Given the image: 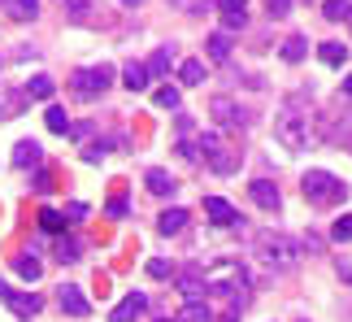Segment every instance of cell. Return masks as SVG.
Wrapping results in <instances>:
<instances>
[{"label": "cell", "mask_w": 352, "mask_h": 322, "mask_svg": "<svg viewBox=\"0 0 352 322\" xmlns=\"http://www.w3.org/2000/svg\"><path fill=\"white\" fill-rule=\"evenodd\" d=\"M205 292H213V297H226L231 314H239L243 305H248V270H243L235 257L213 261V266H205Z\"/></svg>", "instance_id": "1"}, {"label": "cell", "mask_w": 352, "mask_h": 322, "mask_svg": "<svg viewBox=\"0 0 352 322\" xmlns=\"http://www.w3.org/2000/svg\"><path fill=\"white\" fill-rule=\"evenodd\" d=\"M252 253H256V261H261L270 275H287L305 257V253H300V239H292V235H283V231H256Z\"/></svg>", "instance_id": "2"}, {"label": "cell", "mask_w": 352, "mask_h": 322, "mask_svg": "<svg viewBox=\"0 0 352 322\" xmlns=\"http://www.w3.org/2000/svg\"><path fill=\"white\" fill-rule=\"evenodd\" d=\"M196 153H200V161H205L213 174H239V166H243V149H235L222 131H200Z\"/></svg>", "instance_id": "3"}, {"label": "cell", "mask_w": 352, "mask_h": 322, "mask_svg": "<svg viewBox=\"0 0 352 322\" xmlns=\"http://www.w3.org/2000/svg\"><path fill=\"white\" fill-rule=\"evenodd\" d=\"M309 114L300 109V105H283L278 109V118H274V140L283 144V149H292V153H300V149H309Z\"/></svg>", "instance_id": "4"}, {"label": "cell", "mask_w": 352, "mask_h": 322, "mask_svg": "<svg viewBox=\"0 0 352 322\" xmlns=\"http://www.w3.org/2000/svg\"><path fill=\"white\" fill-rule=\"evenodd\" d=\"M300 192L309 205H340V200H348V183L335 179L331 170H309L300 179Z\"/></svg>", "instance_id": "5"}, {"label": "cell", "mask_w": 352, "mask_h": 322, "mask_svg": "<svg viewBox=\"0 0 352 322\" xmlns=\"http://www.w3.org/2000/svg\"><path fill=\"white\" fill-rule=\"evenodd\" d=\"M113 78H118V70H113L109 61L87 65V70H74V74H70V96H78V100H96V96H104V92L113 87Z\"/></svg>", "instance_id": "6"}, {"label": "cell", "mask_w": 352, "mask_h": 322, "mask_svg": "<svg viewBox=\"0 0 352 322\" xmlns=\"http://www.w3.org/2000/svg\"><path fill=\"white\" fill-rule=\"evenodd\" d=\"M209 114H213V122L226 127V131H235V127H248V114L239 109V105L231 96H213L209 100Z\"/></svg>", "instance_id": "7"}, {"label": "cell", "mask_w": 352, "mask_h": 322, "mask_svg": "<svg viewBox=\"0 0 352 322\" xmlns=\"http://www.w3.org/2000/svg\"><path fill=\"white\" fill-rule=\"evenodd\" d=\"M144 314H148V297H144V292H131V297H122V301L113 305L109 322H140Z\"/></svg>", "instance_id": "8"}, {"label": "cell", "mask_w": 352, "mask_h": 322, "mask_svg": "<svg viewBox=\"0 0 352 322\" xmlns=\"http://www.w3.org/2000/svg\"><path fill=\"white\" fill-rule=\"evenodd\" d=\"M205 213H209L213 226H239V209L222 196H205Z\"/></svg>", "instance_id": "9"}, {"label": "cell", "mask_w": 352, "mask_h": 322, "mask_svg": "<svg viewBox=\"0 0 352 322\" xmlns=\"http://www.w3.org/2000/svg\"><path fill=\"white\" fill-rule=\"evenodd\" d=\"M248 196H252L261 209H270V213H274V209L283 205V192H278V183H270V179H252V183H248Z\"/></svg>", "instance_id": "10"}, {"label": "cell", "mask_w": 352, "mask_h": 322, "mask_svg": "<svg viewBox=\"0 0 352 322\" xmlns=\"http://www.w3.org/2000/svg\"><path fill=\"white\" fill-rule=\"evenodd\" d=\"M57 301H61V310L70 314V318H87V314H91L87 297H83V292H78L74 283H61V288H57Z\"/></svg>", "instance_id": "11"}, {"label": "cell", "mask_w": 352, "mask_h": 322, "mask_svg": "<svg viewBox=\"0 0 352 322\" xmlns=\"http://www.w3.org/2000/svg\"><path fill=\"white\" fill-rule=\"evenodd\" d=\"M39 161H44L39 140H18V144H13V166H18V170H31V166H39Z\"/></svg>", "instance_id": "12"}, {"label": "cell", "mask_w": 352, "mask_h": 322, "mask_svg": "<svg viewBox=\"0 0 352 322\" xmlns=\"http://www.w3.org/2000/svg\"><path fill=\"white\" fill-rule=\"evenodd\" d=\"M187 218H192L187 209L170 205V209H161V213H157V231H161V235H179L183 226H187Z\"/></svg>", "instance_id": "13"}, {"label": "cell", "mask_w": 352, "mask_h": 322, "mask_svg": "<svg viewBox=\"0 0 352 322\" xmlns=\"http://www.w3.org/2000/svg\"><path fill=\"white\" fill-rule=\"evenodd\" d=\"M179 292L187 301H200V297H205V270H196V266L179 270Z\"/></svg>", "instance_id": "14"}, {"label": "cell", "mask_w": 352, "mask_h": 322, "mask_svg": "<svg viewBox=\"0 0 352 322\" xmlns=\"http://www.w3.org/2000/svg\"><path fill=\"white\" fill-rule=\"evenodd\" d=\"M5 305H9V310L18 314V318H35L39 310H44V301H39L35 292H9V301H5Z\"/></svg>", "instance_id": "15"}, {"label": "cell", "mask_w": 352, "mask_h": 322, "mask_svg": "<svg viewBox=\"0 0 352 322\" xmlns=\"http://www.w3.org/2000/svg\"><path fill=\"white\" fill-rule=\"evenodd\" d=\"M179 322H218V314H213V305L200 297V301H187V305H183Z\"/></svg>", "instance_id": "16"}, {"label": "cell", "mask_w": 352, "mask_h": 322, "mask_svg": "<svg viewBox=\"0 0 352 322\" xmlns=\"http://www.w3.org/2000/svg\"><path fill=\"white\" fill-rule=\"evenodd\" d=\"M144 183H148V192H153V196H174V187H179L170 170H148Z\"/></svg>", "instance_id": "17"}, {"label": "cell", "mask_w": 352, "mask_h": 322, "mask_svg": "<svg viewBox=\"0 0 352 322\" xmlns=\"http://www.w3.org/2000/svg\"><path fill=\"white\" fill-rule=\"evenodd\" d=\"M170 65H174V48H157L153 57L144 61V70H148V78H166Z\"/></svg>", "instance_id": "18"}, {"label": "cell", "mask_w": 352, "mask_h": 322, "mask_svg": "<svg viewBox=\"0 0 352 322\" xmlns=\"http://www.w3.org/2000/svg\"><path fill=\"white\" fill-rule=\"evenodd\" d=\"M231 44H235V39L226 35V31H213V35L205 39V52H209V61H226V57H231Z\"/></svg>", "instance_id": "19"}, {"label": "cell", "mask_w": 352, "mask_h": 322, "mask_svg": "<svg viewBox=\"0 0 352 322\" xmlns=\"http://www.w3.org/2000/svg\"><path fill=\"white\" fill-rule=\"evenodd\" d=\"M179 83L183 87H200V83H205V61H200V57H187L179 65Z\"/></svg>", "instance_id": "20"}, {"label": "cell", "mask_w": 352, "mask_h": 322, "mask_svg": "<svg viewBox=\"0 0 352 322\" xmlns=\"http://www.w3.org/2000/svg\"><path fill=\"white\" fill-rule=\"evenodd\" d=\"M318 57L340 70V65L348 61V44H340V39H327V44H318Z\"/></svg>", "instance_id": "21"}, {"label": "cell", "mask_w": 352, "mask_h": 322, "mask_svg": "<svg viewBox=\"0 0 352 322\" xmlns=\"http://www.w3.org/2000/svg\"><path fill=\"white\" fill-rule=\"evenodd\" d=\"M122 83H126L131 92H148V83H153V78H148V70H144V61H131L126 70H122Z\"/></svg>", "instance_id": "22"}, {"label": "cell", "mask_w": 352, "mask_h": 322, "mask_svg": "<svg viewBox=\"0 0 352 322\" xmlns=\"http://www.w3.org/2000/svg\"><path fill=\"white\" fill-rule=\"evenodd\" d=\"M44 122H48L52 136H70V114H65L61 105H48V109H44Z\"/></svg>", "instance_id": "23"}, {"label": "cell", "mask_w": 352, "mask_h": 322, "mask_svg": "<svg viewBox=\"0 0 352 322\" xmlns=\"http://www.w3.org/2000/svg\"><path fill=\"white\" fill-rule=\"evenodd\" d=\"M13 270H18V275L26 279V283H35V279L44 275V266H39L35 253H22V257H13Z\"/></svg>", "instance_id": "24"}, {"label": "cell", "mask_w": 352, "mask_h": 322, "mask_svg": "<svg viewBox=\"0 0 352 322\" xmlns=\"http://www.w3.org/2000/svg\"><path fill=\"white\" fill-rule=\"evenodd\" d=\"M305 57H309V39H305V35H292V39H283V61L300 65Z\"/></svg>", "instance_id": "25"}, {"label": "cell", "mask_w": 352, "mask_h": 322, "mask_svg": "<svg viewBox=\"0 0 352 322\" xmlns=\"http://www.w3.org/2000/svg\"><path fill=\"white\" fill-rule=\"evenodd\" d=\"M52 257H57L61 266H70V261L83 257V248H78V239H74V235H61V239H57V248H52Z\"/></svg>", "instance_id": "26"}, {"label": "cell", "mask_w": 352, "mask_h": 322, "mask_svg": "<svg viewBox=\"0 0 352 322\" xmlns=\"http://www.w3.org/2000/svg\"><path fill=\"white\" fill-rule=\"evenodd\" d=\"M331 144H335V149H348V153H352V114H344L340 122L331 127Z\"/></svg>", "instance_id": "27"}, {"label": "cell", "mask_w": 352, "mask_h": 322, "mask_svg": "<svg viewBox=\"0 0 352 322\" xmlns=\"http://www.w3.org/2000/svg\"><path fill=\"white\" fill-rule=\"evenodd\" d=\"M153 100H157V109H170V114H179V105H183V96H179V87H157L153 92Z\"/></svg>", "instance_id": "28"}, {"label": "cell", "mask_w": 352, "mask_h": 322, "mask_svg": "<svg viewBox=\"0 0 352 322\" xmlns=\"http://www.w3.org/2000/svg\"><path fill=\"white\" fill-rule=\"evenodd\" d=\"M22 96H26V100H48V96H52V78H48V74H35L31 83H26Z\"/></svg>", "instance_id": "29"}, {"label": "cell", "mask_w": 352, "mask_h": 322, "mask_svg": "<svg viewBox=\"0 0 352 322\" xmlns=\"http://www.w3.org/2000/svg\"><path fill=\"white\" fill-rule=\"evenodd\" d=\"M9 13H13V18H18V22H35L39 18V0H9Z\"/></svg>", "instance_id": "30"}, {"label": "cell", "mask_w": 352, "mask_h": 322, "mask_svg": "<svg viewBox=\"0 0 352 322\" xmlns=\"http://www.w3.org/2000/svg\"><path fill=\"white\" fill-rule=\"evenodd\" d=\"M39 226H44V231H52V235H61L70 222H65V213H57V209H39Z\"/></svg>", "instance_id": "31"}, {"label": "cell", "mask_w": 352, "mask_h": 322, "mask_svg": "<svg viewBox=\"0 0 352 322\" xmlns=\"http://www.w3.org/2000/svg\"><path fill=\"white\" fill-rule=\"evenodd\" d=\"M91 9H96L91 0H74V5L65 9V18H70V22H96V13H91Z\"/></svg>", "instance_id": "32"}, {"label": "cell", "mask_w": 352, "mask_h": 322, "mask_svg": "<svg viewBox=\"0 0 352 322\" xmlns=\"http://www.w3.org/2000/svg\"><path fill=\"white\" fill-rule=\"evenodd\" d=\"M348 13H352L348 0H327V5H322V18H327V22H344Z\"/></svg>", "instance_id": "33"}, {"label": "cell", "mask_w": 352, "mask_h": 322, "mask_svg": "<svg viewBox=\"0 0 352 322\" xmlns=\"http://www.w3.org/2000/svg\"><path fill=\"white\" fill-rule=\"evenodd\" d=\"M31 187H35L39 196H48L52 187H57V179H52V170H35V179H31Z\"/></svg>", "instance_id": "34"}, {"label": "cell", "mask_w": 352, "mask_h": 322, "mask_svg": "<svg viewBox=\"0 0 352 322\" xmlns=\"http://www.w3.org/2000/svg\"><path fill=\"white\" fill-rule=\"evenodd\" d=\"M331 235L340 239V244H348V239H352V213H344V218H335V226H331Z\"/></svg>", "instance_id": "35"}, {"label": "cell", "mask_w": 352, "mask_h": 322, "mask_svg": "<svg viewBox=\"0 0 352 322\" xmlns=\"http://www.w3.org/2000/svg\"><path fill=\"white\" fill-rule=\"evenodd\" d=\"M144 270H148V279H170V275H174V266H170V261H161V257H153V261L144 266Z\"/></svg>", "instance_id": "36"}, {"label": "cell", "mask_w": 352, "mask_h": 322, "mask_svg": "<svg viewBox=\"0 0 352 322\" xmlns=\"http://www.w3.org/2000/svg\"><path fill=\"white\" fill-rule=\"evenodd\" d=\"M248 26V13H222V31L231 35V31H243Z\"/></svg>", "instance_id": "37"}, {"label": "cell", "mask_w": 352, "mask_h": 322, "mask_svg": "<svg viewBox=\"0 0 352 322\" xmlns=\"http://www.w3.org/2000/svg\"><path fill=\"white\" fill-rule=\"evenodd\" d=\"M83 218H87V205H83V200H70V205H65V222L74 226V222H83Z\"/></svg>", "instance_id": "38"}, {"label": "cell", "mask_w": 352, "mask_h": 322, "mask_svg": "<svg viewBox=\"0 0 352 322\" xmlns=\"http://www.w3.org/2000/svg\"><path fill=\"white\" fill-rule=\"evenodd\" d=\"M104 153H109V149H104V140H91L87 149H83V161H91V166H96V161H100Z\"/></svg>", "instance_id": "39"}, {"label": "cell", "mask_w": 352, "mask_h": 322, "mask_svg": "<svg viewBox=\"0 0 352 322\" xmlns=\"http://www.w3.org/2000/svg\"><path fill=\"white\" fill-rule=\"evenodd\" d=\"M270 5V18H287L292 13V0H265Z\"/></svg>", "instance_id": "40"}, {"label": "cell", "mask_w": 352, "mask_h": 322, "mask_svg": "<svg viewBox=\"0 0 352 322\" xmlns=\"http://www.w3.org/2000/svg\"><path fill=\"white\" fill-rule=\"evenodd\" d=\"M179 157H183V161H192V166L200 161V153H196V144H192V140H179Z\"/></svg>", "instance_id": "41"}, {"label": "cell", "mask_w": 352, "mask_h": 322, "mask_svg": "<svg viewBox=\"0 0 352 322\" xmlns=\"http://www.w3.org/2000/svg\"><path fill=\"white\" fill-rule=\"evenodd\" d=\"M300 253H322V235H318V231H309V235L300 239Z\"/></svg>", "instance_id": "42"}, {"label": "cell", "mask_w": 352, "mask_h": 322, "mask_svg": "<svg viewBox=\"0 0 352 322\" xmlns=\"http://www.w3.org/2000/svg\"><path fill=\"white\" fill-rule=\"evenodd\" d=\"M104 213H109V218H126V200H109Z\"/></svg>", "instance_id": "43"}, {"label": "cell", "mask_w": 352, "mask_h": 322, "mask_svg": "<svg viewBox=\"0 0 352 322\" xmlns=\"http://www.w3.org/2000/svg\"><path fill=\"white\" fill-rule=\"evenodd\" d=\"M243 5H248V0H218L222 13H243Z\"/></svg>", "instance_id": "44"}, {"label": "cell", "mask_w": 352, "mask_h": 322, "mask_svg": "<svg viewBox=\"0 0 352 322\" xmlns=\"http://www.w3.org/2000/svg\"><path fill=\"white\" fill-rule=\"evenodd\" d=\"M174 5L187 9V13H205V9H209V5H200V0H174Z\"/></svg>", "instance_id": "45"}, {"label": "cell", "mask_w": 352, "mask_h": 322, "mask_svg": "<svg viewBox=\"0 0 352 322\" xmlns=\"http://www.w3.org/2000/svg\"><path fill=\"white\" fill-rule=\"evenodd\" d=\"M344 96H348V100H352V70H348V74H344Z\"/></svg>", "instance_id": "46"}, {"label": "cell", "mask_w": 352, "mask_h": 322, "mask_svg": "<svg viewBox=\"0 0 352 322\" xmlns=\"http://www.w3.org/2000/svg\"><path fill=\"white\" fill-rule=\"evenodd\" d=\"M122 5H131V9H140V5H144V0H122Z\"/></svg>", "instance_id": "47"}, {"label": "cell", "mask_w": 352, "mask_h": 322, "mask_svg": "<svg viewBox=\"0 0 352 322\" xmlns=\"http://www.w3.org/2000/svg\"><path fill=\"white\" fill-rule=\"evenodd\" d=\"M218 322H239V314H226V318H218Z\"/></svg>", "instance_id": "48"}, {"label": "cell", "mask_w": 352, "mask_h": 322, "mask_svg": "<svg viewBox=\"0 0 352 322\" xmlns=\"http://www.w3.org/2000/svg\"><path fill=\"white\" fill-rule=\"evenodd\" d=\"M344 22H348V26H352V13H348V18H344Z\"/></svg>", "instance_id": "49"}, {"label": "cell", "mask_w": 352, "mask_h": 322, "mask_svg": "<svg viewBox=\"0 0 352 322\" xmlns=\"http://www.w3.org/2000/svg\"><path fill=\"white\" fill-rule=\"evenodd\" d=\"M166 322H179V318H166Z\"/></svg>", "instance_id": "50"}, {"label": "cell", "mask_w": 352, "mask_h": 322, "mask_svg": "<svg viewBox=\"0 0 352 322\" xmlns=\"http://www.w3.org/2000/svg\"><path fill=\"white\" fill-rule=\"evenodd\" d=\"M0 5H9V0H0Z\"/></svg>", "instance_id": "51"}]
</instances>
